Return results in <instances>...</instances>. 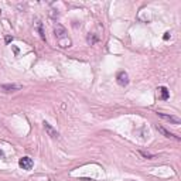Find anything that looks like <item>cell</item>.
<instances>
[{"label":"cell","mask_w":181,"mask_h":181,"mask_svg":"<svg viewBox=\"0 0 181 181\" xmlns=\"http://www.w3.org/2000/svg\"><path fill=\"white\" fill-rule=\"evenodd\" d=\"M54 34H55V37H57V40H62V38L68 37L67 34V28H65L64 26H61V24H57V26L54 27Z\"/></svg>","instance_id":"cell-1"},{"label":"cell","mask_w":181,"mask_h":181,"mask_svg":"<svg viewBox=\"0 0 181 181\" xmlns=\"http://www.w3.org/2000/svg\"><path fill=\"white\" fill-rule=\"evenodd\" d=\"M43 125H44V129H45L47 134H48V136H50L51 139H58V137H59L58 130H57L55 128H53V126H51V125H50L48 122H45V120H44Z\"/></svg>","instance_id":"cell-2"},{"label":"cell","mask_w":181,"mask_h":181,"mask_svg":"<svg viewBox=\"0 0 181 181\" xmlns=\"http://www.w3.org/2000/svg\"><path fill=\"white\" fill-rule=\"evenodd\" d=\"M116 79H117V84L120 86H126L129 84V75L128 72H125V71H119L116 75Z\"/></svg>","instance_id":"cell-3"},{"label":"cell","mask_w":181,"mask_h":181,"mask_svg":"<svg viewBox=\"0 0 181 181\" xmlns=\"http://www.w3.org/2000/svg\"><path fill=\"white\" fill-rule=\"evenodd\" d=\"M156 129H157V130H159L160 133L163 134V136H164V137H168V139H174V140H177V142H180L181 139L178 137V136H176V134L174 133H171L170 130H167V129L165 128H163V126H159V125H157V126H156Z\"/></svg>","instance_id":"cell-4"},{"label":"cell","mask_w":181,"mask_h":181,"mask_svg":"<svg viewBox=\"0 0 181 181\" xmlns=\"http://www.w3.org/2000/svg\"><path fill=\"white\" fill-rule=\"evenodd\" d=\"M19 165L22 167L23 170H31L33 165H34V163H33V160L30 159V157H23V159H20V161H19Z\"/></svg>","instance_id":"cell-5"},{"label":"cell","mask_w":181,"mask_h":181,"mask_svg":"<svg viewBox=\"0 0 181 181\" xmlns=\"http://www.w3.org/2000/svg\"><path fill=\"white\" fill-rule=\"evenodd\" d=\"M160 117H163L165 120H168L170 123H174V125H180L181 123V119L177 116H171V115H164V113H157Z\"/></svg>","instance_id":"cell-6"},{"label":"cell","mask_w":181,"mask_h":181,"mask_svg":"<svg viewBox=\"0 0 181 181\" xmlns=\"http://www.w3.org/2000/svg\"><path fill=\"white\" fill-rule=\"evenodd\" d=\"M0 88L3 90H6V92H14V90L22 89V85H19V84H4V85H1Z\"/></svg>","instance_id":"cell-7"},{"label":"cell","mask_w":181,"mask_h":181,"mask_svg":"<svg viewBox=\"0 0 181 181\" xmlns=\"http://www.w3.org/2000/svg\"><path fill=\"white\" fill-rule=\"evenodd\" d=\"M71 44H72V41H71V38L69 37H65V38H62V40H58V45L61 48H68V47H71Z\"/></svg>","instance_id":"cell-8"},{"label":"cell","mask_w":181,"mask_h":181,"mask_svg":"<svg viewBox=\"0 0 181 181\" xmlns=\"http://www.w3.org/2000/svg\"><path fill=\"white\" fill-rule=\"evenodd\" d=\"M157 90H160V93H161V99H164V101L165 99H168V96L170 95H168V89H167L165 86H160Z\"/></svg>","instance_id":"cell-9"},{"label":"cell","mask_w":181,"mask_h":181,"mask_svg":"<svg viewBox=\"0 0 181 181\" xmlns=\"http://www.w3.org/2000/svg\"><path fill=\"white\" fill-rule=\"evenodd\" d=\"M86 41H88V44H90V45H92V44H95L96 41H98V37H96L95 34H88V37H86Z\"/></svg>","instance_id":"cell-10"},{"label":"cell","mask_w":181,"mask_h":181,"mask_svg":"<svg viewBox=\"0 0 181 181\" xmlns=\"http://www.w3.org/2000/svg\"><path fill=\"white\" fill-rule=\"evenodd\" d=\"M140 154L146 157V159H154V154H151V153H147V151H143V150H140Z\"/></svg>","instance_id":"cell-11"},{"label":"cell","mask_w":181,"mask_h":181,"mask_svg":"<svg viewBox=\"0 0 181 181\" xmlns=\"http://www.w3.org/2000/svg\"><path fill=\"white\" fill-rule=\"evenodd\" d=\"M37 27H38V31H40V36H41V38H43V40H45V36H44V31H43V24L38 22L37 23Z\"/></svg>","instance_id":"cell-12"},{"label":"cell","mask_w":181,"mask_h":181,"mask_svg":"<svg viewBox=\"0 0 181 181\" xmlns=\"http://www.w3.org/2000/svg\"><path fill=\"white\" fill-rule=\"evenodd\" d=\"M163 38H164L165 41H167V40L170 38V33H164V36H163Z\"/></svg>","instance_id":"cell-13"},{"label":"cell","mask_w":181,"mask_h":181,"mask_svg":"<svg viewBox=\"0 0 181 181\" xmlns=\"http://www.w3.org/2000/svg\"><path fill=\"white\" fill-rule=\"evenodd\" d=\"M0 159H1V160H3V159H6L4 153H3V151H1V150H0Z\"/></svg>","instance_id":"cell-14"},{"label":"cell","mask_w":181,"mask_h":181,"mask_svg":"<svg viewBox=\"0 0 181 181\" xmlns=\"http://www.w3.org/2000/svg\"><path fill=\"white\" fill-rule=\"evenodd\" d=\"M11 40H13V37H6V43H10Z\"/></svg>","instance_id":"cell-15"}]
</instances>
